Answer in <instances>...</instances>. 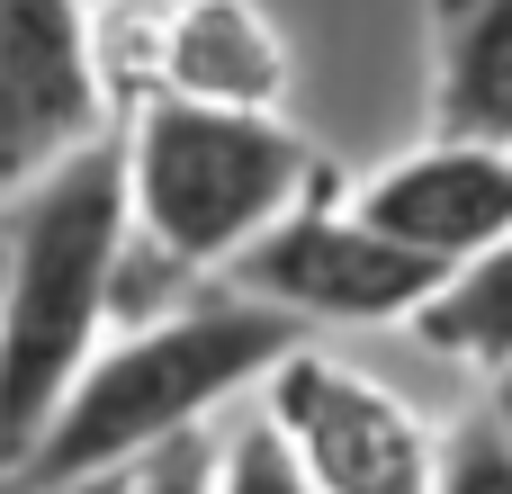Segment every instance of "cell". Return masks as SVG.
I'll use <instances>...</instances> for the list:
<instances>
[{"label":"cell","mask_w":512,"mask_h":494,"mask_svg":"<svg viewBox=\"0 0 512 494\" xmlns=\"http://www.w3.org/2000/svg\"><path fill=\"white\" fill-rule=\"evenodd\" d=\"M0 306H9V225H0Z\"/></svg>","instance_id":"obj_17"},{"label":"cell","mask_w":512,"mask_h":494,"mask_svg":"<svg viewBox=\"0 0 512 494\" xmlns=\"http://www.w3.org/2000/svg\"><path fill=\"white\" fill-rule=\"evenodd\" d=\"M297 342H306V324L270 297H243V288H198L171 315L126 324L117 342L90 351V369L72 378V396L54 405L36 450L0 477V494H54L99 477V468L153 459L162 441L198 432L234 387L270 378Z\"/></svg>","instance_id":"obj_1"},{"label":"cell","mask_w":512,"mask_h":494,"mask_svg":"<svg viewBox=\"0 0 512 494\" xmlns=\"http://www.w3.org/2000/svg\"><path fill=\"white\" fill-rule=\"evenodd\" d=\"M126 252V144H81L27 180L9 216V306H0V477L36 450L99 333L117 324Z\"/></svg>","instance_id":"obj_2"},{"label":"cell","mask_w":512,"mask_h":494,"mask_svg":"<svg viewBox=\"0 0 512 494\" xmlns=\"http://www.w3.org/2000/svg\"><path fill=\"white\" fill-rule=\"evenodd\" d=\"M243 297L288 306L297 324H414V306L450 279L441 261L387 243L369 216H351L342 198H306L288 207L270 234H252L234 261Z\"/></svg>","instance_id":"obj_4"},{"label":"cell","mask_w":512,"mask_h":494,"mask_svg":"<svg viewBox=\"0 0 512 494\" xmlns=\"http://www.w3.org/2000/svg\"><path fill=\"white\" fill-rule=\"evenodd\" d=\"M432 135L512 144V0H432Z\"/></svg>","instance_id":"obj_9"},{"label":"cell","mask_w":512,"mask_h":494,"mask_svg":"<svg viewBox=\"0 0 512 494\" xmlns=\"http://www.w3.org/2000/svg\"><path fill=\"white\" fill-rule=\"evenodd\" d=\"M207 494H315V477L297 468L288 432L261 414V423H243V432L216 450V486H207Z\"/></svg>","instance_id":"obj_12"},{"label":"cell","mask_w":512,"mask_h":494,"mask_svg":"<svg viewBox=\"0 0 512 494\" xmlns=\"http://www.w3.org/2000/svg\"><path fill=\"white\" fill-rule=\"evenodd\" d=\"M162 36H171V0H99L90 9V63L108 81V108L117 99H153L162 90Z\"/></svg>","instance_id":"obj_11"},{"label":"cell","mask_w":512,"mask_h":494,"mask_svg":"<svg viewBox=\"0 0 512 494\" xmlns=\"http://www.w3.org/2000/svg\"><path fill=\"white\" fill-rule=\"evenodd\" d=\"M414 342L441 351V360H459V369H486V378L504 369L512 360V234L486 243V252H468L414 306Z\"/></svg>","instance_id":"obj_10"},{"label":"cell","mask_w":512,"mask_h":494,"mask_svg":"<svg viewBox=\"0 0 512 494\" xmlns=\"http://www.w3.org/2000/svg\"><path fill=\"white\" fill-rule=\"evenodd\" d=\"M432 494H512V432L495 414H468L441 441V486Z\"/></svg>","instance_id":"obj_13"},{"label":"cell","mask_w":512,"mask_h":494,"mask_svg":"<svg viewBox=\"0 0 512 494\" xmlns=\"http://www.w3.org/2000/svg\"><path fill=\"white\" fill-rule=\"evenodd\" d=\"M135 486V468H99V477H81V486H54V494H126Z\"/></svg>","instance_id":"obj_15"},{"label":"cell","mask_w":512,"mask_h":494,"mask_svg":"<svg viewBox=\"0 0 512 494\" xmlns=\"http://www.w3.org/2000/svg\"><path fill=\"white\" fill-rule=\"evenodd\" d=\"M108 126L81 0H0V189L45 180Z\"/></svg>","instance_id":"obj_6"},{"label":"cell","mask_w":512,"mask_h":494,"mask_svg":"<svg viewBox=\"0 0 512 494\" xmlns=\"http://www.w3.org/2000/svg\"><path fill=\"white\" fill-rule=\"evenodd\" d=\"M486 414H495V423H504V432H512V360H504V369H495V405H486Z\"/></svg>","instance_id":"obj_16"},{"label":"cell","mask_w":512,"mask_h":494,"mask_svg":"<svg viewBox=\"0 0 512 494\" xmlns=\"http://www.w3.org/2000/svg\"><path fill=\"white\" fill-rule=\"evenodd\" d=\"M270 423L288 432L315 494H432L441 486V432L378 378L324 351H288L270 369Z\"/></svg>","instance_id":"obj_5"},{"label":"cell","mask_w":512,"mask_h":494,"mask_svg":"<svg viewBox=\"0 0 512 494\" xmlns=\"http://www.w3.org/2000/svg\"><path fill=\"white\" fill-rule=\"evenodd\" d=\"M351 216H369L387 243L459 270L468 252L512 234V144H477V135H432L423 153L369 171L351 189Z\"/></svg>","instance_id":"obj_7"},{"label":"cell","mask_w":512,"mask_h":494,"mask_svg":"<svg viewBox=\"0 0 512 494\" xmlns=\"http://www.w3.org/2000/svg\"><path fill=\"white\" fill-rule=\"evenodd\" d=\"M216 486V450L198 441V432H180V441H162L153 459H135V486L126 494H207Z\"/></svg>","instance_id":"obj_14"},{"label":"cell","mask_w":512,"mask_h":494,"mask_svg":"<svg viewBox=\"0 0 512 494\" xmlns=\"http://www.w3.org/2000/svg\"><path fill=\"white\" fill-rule=\"evenodd\" d=\"M162 90L171 99H207V108H270L279 117V99H288V36L270 27L261 0H171Z\"/></svg>","instance_id":"obj_8"},{"label":"cell","mask_w":512,"mask_h":494,"mask_svg":"<svg viewBox=\"0 0 512 494\" xmlns=\"http://www.w3.org/2000/svg\"><path fill=\"white\" fill-rule=\"evenodd\" d=\"M342 171L279 126L270 108H207V99H144L126 135V225L171 252L189 279L225 270L252 234H270L288 207L333 198Z\"/></svg>","instance_id":"obj_3"}]
</instances>
